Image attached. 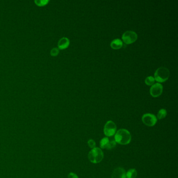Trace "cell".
Wrapping results in <instances>:
<instances>
[{"label":"cell","instance_id":"5bb4252c","mask_svg":"<svg viewBox=\"0 0 178 178\" xmlns=\"http://www.w3.org/2000/svg\"><path fill=\"white\" fill-rule=\"evenodd\" d=\"M155 81V78L154 77L152 76H148L145 80L146 84L148 86H152L153 84H154Z\"/></svg>","mask_w":178,"mask_h":178},{"label":"cell","instance_id":"ac0fdd59","mask_svg":"<svg viewBox=\"0 0 178 178\" xmlns=\"http://www.w3.org/2000/svg\"><path fill=\"white\" fill-rule=\"evenodd\" d=\"M88 145L89 147L93 149L95 148L96 147V143L93 140L90 139L88 141Z\"/></svg>","mask_w":178,"mask_h":178},{"label":"cell","instance_id":"52a82bcc","mask_svg":"<svg viewBox=\"0 0 178 178\" xmlns=\"http://www.w3.org/2000/svg\"><path fill=\"white\" fill-rule=\"evenodd\" d=\"M163 85L159 83H155L151 87L150 89V93L153 97H158L163 93Z\"/></svg>","mask_w":178,"mask_h":178},{"label":"cell","instance_id":"ba28073f","mask_svg":"<svg viewBox=\"0 0 178 178\" xmlns=\"http://www.w3.org/2000/svg\"><path fill=\"white\" fill-rule=\"evenodd\" d=\"M111 178H126V172L122 168H116L113 171Z\"/></svg>","mask_w":178,"mask_h":178},{"label":"cell","instance_id":"5b68a950","mask_svg":"<svg viewBox=\"0 0 178 178\" xmlns=\"http://www.w3.org/2000/svg\"><path fill=\"white\" fill-rule=\"evenodd\" d=\"M117 126L116 124L112 121H108L104 128V133L107 136H112L115 134Z\"/></svg>","mask_w":178,"mask_h":178},{"label":"cell","instance_id":"4fadbf2b","mask_svg":"<svg viewBox=\"0 0 178 178\" xmlns=\"http://www.w3.org/2000/svg\"><path fill=\"white\" fill-rule=\"evenodd\" d=\"M167 111L166 109H161L159 111V112L157 114V118L158 119H163L166 117L167 116Z\"/></svg>","mask_w":178,"mask_h":178},{"label":"cell","instance_id":"8992f818","mask_svg":"<svg viewBox=\"0 0 178 178\" xmlns=\"http://www.w3.org/2000/svg\"><path fill=\"white\" fill-rule=\"evenodd\" d=\"M142 121L147 126H152L156 125L157 119L155 115L151 113H146L142 117Z\"/></svg>","mask_w":178,"mask_h":178},{"label":"cell","instance_id":"30bf717a","mask_svg":"<svg viewBox=\"0 0 178 178\" xmlns=\"http://www.w3.org/2000/svg\"><path fill=\"white\" fill-rule=\"evenodd\" d=\"M110 46L112 48L115 50L120 49L123 46V42L119 39H116L111 42Z\"/></svg>","mask_w":178,"mask_h":178},{"label":"cell","instance_id":"d6986e66","mask_svg":"<svg viewBox=\"0 0 178 178\" xmlns=\"http://www.w3.org/2000/svg\"><path fill=\"white\" fill-rule=\"evenodd\" d=\"M68 178H78V177L75 173L71 172L68 175Z\"/></svg>","mask_w":178,"mask_h":178},{"label":"cell","instance_id":"8fae6325","mask_svg":"<svg viewBox=\"0 0 178 178\" xmlns=\"http://www.w3.org/2000/svg\"><path fill=\"white\" fill-rule=\"evenodd\" d=\"M137 176V171L135 169H131L126 173V178H135Z\"/></svg>","mask_w":178,"mask_h":178},{"label":"cell","instance_id":"9c48e42d","mask_svg":"<svg viewBox=\"0 0 178 178\" xmlns=\"http://www.w3.org/2000/svg\"><path fill=\"white\" fill-rule=\"evenodd\" d=\"M69 40L66 37H63L59 40L57 46L59 50H64L68 48L69 45Z\"/></svg>","mask_w":178,"mask_h":178},{"label":"cell","instance_id":"6da1fadb","mask_svg":"<svg viewBox=\"0 0 178 178\" xmlns=\"http://www.w3.org/2000/svg\"><path fill=\"white\" fill-rule=\"evenodd\" d=\"M114 139L116 143L121 145H127L131 142V135L128 130L120 129L116 133Z\"/></svg>","mask_w":178,"mask_h":178},{"label":"cell","instance_id":"9a60e30c","mask_svg":"<svg viewBox=\"0 0 178 178\" xmlns=\"http://www.w3.org/2000/svg\"><path fill=\"white\" fill-rule=\"evenodd\" d=\"M49 2L48 0H36L35 1V3L37 6H43L48 4Z\"/></svg>","mask_w":178,"mask_h":178},{"label":"cell","instance_id":"7a4b0ae2","mask_svg":"<svg viewBox=\"0 0 178 178\" xmlns=\"http://www.w3.org/2000/svg\"><path fill=\"white\" fill-rule=\"evenodd\" d=\"M170 76V71L165 67H160L155 72L154 78L158 83L167 81Z\"/></svg>","mask_w":178,"mask_h":178},{"label":"cell","instance_id":"7c38bea8","mask_svg":"<svg viewBox=\"0 0 178 178\" xmlns=\"http://www.w3.org/2000/svg\"><path fill=\"white\" fill-rule=\"evenodd\" d=\"M109 142H110V140H109V138L104 137V138H102V140H101V143H100L101 148L103 149H107Z\"/></svg>","mask_w":178,"mask_h":178},{"label":"cell","instance_id":"e0dca14e","mask_svg":"<svg viewBox=\"0 0 178 178\" xmlns=\"http://www.w3.org/2000/svg\"><path fill=\"white\" fill-rule=\"evenodd\" d=\"M59 53V49L57 48H54L52 49V50H51L50 54L51 55H52L53 57H55L57 56Z\"/></svg>","mask_w":178,"mask_h":178},{"label":"cell","instance_id":"3957f363","mask_svg":"<svg viewBox=\"0 0 178 178\" xmlns=\"http://www.w3.org/2000/svg\"><path fill=\"white\" fill-rule=\"evenodd\" d=\"M88 158L93 163H100L104 158V153L101 148L95 147L92 149L88 154Z\"/></svg>","mask_w":178,"mask_h":178},{"label":"cell","instance_id":"277c9868","mask_svg":"<svg viewBox=\"0 0 178 178\" xmlns=\"http://www.w3.org/2000/svg\"><path fill=\"white\" fill-rule=\"evenodd\" d=\"M122 40L125 43L130 45L134 43L137 39V35L134 31L129 30L125 32L122 37Z\"/></svg>","mask_w":178,"mask_h":178},{"label":"cell","instance_id":"2e32d148","mask_svg":"<svg viewBox=\"0 0 178 178\" xmlns=\"http://www.w3.org/2000/svg\"><path fill=\"white\" fill-rule=\"evenodd\" d=\"M116 142L114 140H110L109 144L108 145L107 149H111L114 148V147H116Z\"/></svg>","mask_w":178,"mask_h":178}]
</instances>
